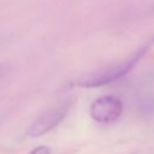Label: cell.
I'll use <instances>...</instances> for the list:
<instances>
[{
    "label": "cell",
    "mask_w": 154,
    "mask_h": 154,
    "mask_svg": "<svg viewBox=\"0 0 154 154\" xmlns=\"http://www.w3.org/2000/svg\"><path fill=\"white\" fill-rule=\"evenodd\" d=\"M11 66L7 63H0V81H2L10 73Z\"/></svg>",
    "instance_id": "4"
},
{
    "label": "cell",
    "mask_w": 154,
    "mask_h": 154,
    "mask_svg": "<svg viewBox=\"0 0 154 154\" xmlns=\"http://www.w3.org/2000/svg\"><path fill=\"white\" fill-rule=\"evenodd\" d=\"M29 154H51V150L47 146H38L35 147Z\"/></svg>",
    "instance_id": "5"
},
{
    "label": "cell",
    "mask_w": 154,
    "mask_h": 154,
    "mask_svg": "<svg viewBox=\"0 0 154 154\" xmlns=\"http://www.w3.org/2000/svg\"><path fill=\"white\" fill-rule=\"evenodd\" d=\"M69 111V103L67 102H61L51 109L43 112L29 128L28 135L32 138L41 137L49 132L52 129H54L67 114Z\"/></svg>",
    "instance_id": "3"
},
{
    "label": "cell",
    "mask_w": 154,
    "mask_h": 154,
    "mask_svg": "<svg viewBox=\"0 0 154 154\" xmlns=\"http://www.w3.org/2000/svg\"><path fill=\"white\" fill-rule=\"evenodd\" d=\"M90 117L97 123H112L116 122L123 113V103L120 99L105 95L94 100L89 107Z\"/></svg>",
    "instance_id": "2"
},
{
    "label": "cell",
    "mask_w": 154,
    "mask_h": 154,
    "mask_svg": "<svg viewBox=\"0 0 154 154\" xmlns=\"http://www.w3.org/2000/svg\"><path fill=\"white\" fill-rule=\"evenodd\" d=\"M150 47V42L142 46L140 49L134 52L126 59L119 60L117 63H112L107 66H102L88 73H84L73 81V84L82 88H96L105 84H108L113 81H117L125 76L141 59L146 55L147 51Z\"/></svg>",
    "instance_id": "1"
}]
</instances>
